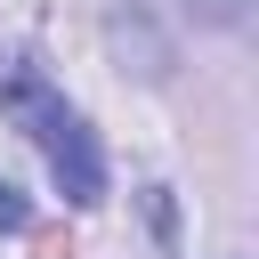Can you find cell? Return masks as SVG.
<instances>
[{"label": "cell", "mask_w": 259, "mask_h": 259, "mask_svg": "<svg viewBox=\"0 0 259 259\" xmlns=\"http://www.w3.org/2000/svg\"><path fill=\"white\" fill-rule=\"evenodd\" d=\"M0 113H8L40 154H49V178H57V194H65L73 210L105 202V154H97L89 121L57 97V81H49L24 49H8V57H0Z\"/></svg>", "instance_id": "cell-1"}, {"label": "cell", "mask_w": 259, "mask_h": 259, "mask_svg": "<svg viewBox=\"0 0 259 259\" xmlns=\"http://www.w3.org/2000/svg\"><path fill=\"white\" fill-rule=\"evenodd\" d=\"M0 227H8V235L32 227V202H24V186H8V178H0Z\"/></svg>", "instance_id": "cell-2"}]
</instances>
